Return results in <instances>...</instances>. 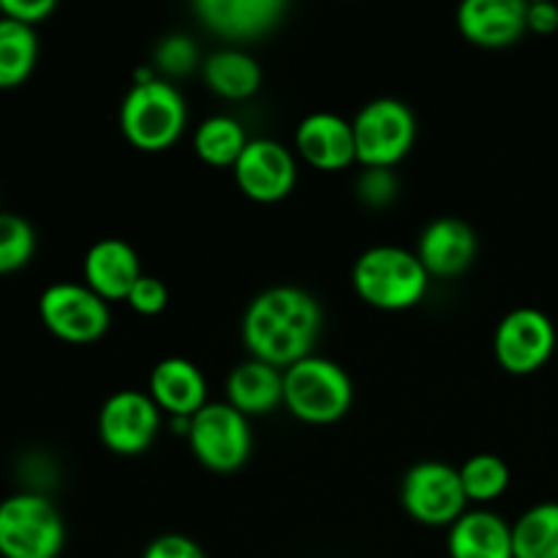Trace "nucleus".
<instances>
[{"label":"nucleus","instance_id":"1","mask_svg":"<svg viewBox=\"0 0 558 558\" xmlns=\"http://www.w3.org/2000/svg\"><path fill=\"white\" fill-rule=\"evenodd\" d=\"M319 330V303L305 289L287 283L256 294L243 316V343L251 357L281 371L308 357Z\"/></svg>","mask_w":558,"mask_h":558},{"label":"nucleus","instance_id":"2","mask_svg":"<svg viewBox=\"0 0 558 558\" xmlns=\"http://www.w3.org/2000/svg\"><path fill=\"white\" fill-rule=\"evenodd\" d=\"M352 281L360 300L374 308L407 311L425 298L430 276L412 251L401 245H374L354 262Z\"/></svg>","mask_w":558,"mask_h":558},{"label":"nucleus","instance_id":"3","mask_svg":"<svg viewBox=\"0 0 558 558\" xmlns=\"http://www.w3.org/2000/svg\"><path fill=\"white\" fill-rule=\"evenodd\" d=\"M354 387L347 371L327 357L308 354L283 371V407L308 425L338 423L352 409Z\"/></svg>","mask_w":558,"mask_h":558},{"label":"nucleus","instance_id":"4","mask_svg":"<svg viewBox=\"0 0 558 558\" xmlns=\"http://www.w3.org/2000/svg\"><path fill=\"white\" fill-rule=\"evenodd\" d=\"M185 118L189 114L178 87L153 80L150 74L134 82L120 104V131L140 150L156 153L178 142L185 129Z\"/></svg>","mask_w":558,"mask_h":558},{"label":"nucleus","instance_id":"5","mask_svg":"<svg viewBox=\"0 0 558 558\" xmlns=\"http://www.w3.org/2000/svg\"><path fill=\"white\" fill-rule=\"evenodd\" d=\"M63 545V518L47 496L14 494L0 501V556L58 558Z\"/></svg>","mask_w":558,"mask_h":558},{"label":"nucleus","instance_id":"6","mask_svg":"<svg viewBox=\"0 0 558 558\" xmlns=\"http://www.w3.org/2000/svg\"><path fill=\"white\" fill-rule=\"evenodd\" d=\"M352 131L357 161L365 169H392L412 150L417 120L398 98H376L354 114Z\"/></svg>","mask_w":558,"mask_h":558},{"label":"nucleus","instance_id":"7","mask_svg":"<svg viewBox=\"0 0 558 558\" xmlns=\"http://www.w3.org/2000/svg\"><path fill=\"white\" fill-rule=\"evenodd\" d=\"M189 445L196 461L210 472H234L251 456V425L245 414L229 403H207L189 420Z\"/></svg>","mask_w":558,"mask_h":558},{"label":"nucleus","instance_id":"8","mask_svg":"<svg viewBox=\"0 0 558 558\" xmlns=\"http://www.w3.org/2000/svg\"><path fill=\"white\" fill-rule=\"evenodd\" d=\"M401 505L425 526H452L466 512V490L456 466L441 461L414 463L401 485Z\"/></svg>","mask_w":558,"mask_h":558},{"label":"nucleus","instance_id":"9","mask_svg":"<svg viewBox=\"0 0 558 558\" xmlns=\"http://www.w3.org/2000/svg\"><path fill=\"white\" fill-rule=\"evenodd\" d=\"M38 316L65 343H93L109 330V305L85 283H52L38 298Z\"/></svg>","mask_w":558,"mask_h":558},{"label":"nucleus","instance_id":"10","mask_svg":"<svg viewBox=\"0 0 558 558\" xmlns=\"http://www.w3.org/2000/svg\"><path fill=\"white\" fill-rule=\"evenodd\" d=\"M494 352L507 374L529 376L543 368L556 352V325L539 308L523 305L499 322Z\"/></svg>","mask_w":558,"mask_h":558},{"label":"nucleus","instance_id":"11","mask_svg":"<svg viewBox=\"0 0 558 558\" xmlns=\"http://www.w3.org/2000/svg\"><path fill=\"white\" fill-rule=\"evenodd\" d=\"M161 425V409L147 392L120 390L98 412V436L118 456H140L153 445Z\"/></svg>","mask_w":558,"mask_h":558},{"label":"nucleus","instance_id":"12","mask_svg":"<svg viewBox=\"0 0 558 558\" xmlns=\"http://www.w3.org/2000/svg\"><path fill=\"white\" fill-rule=\"evenodd\" d=\"M234 180L248 199L272 205L292 194L298 183V163L281 142L251 140L234 163Z\"/></svg>","mask_w":558,"mask_h":558},{"label":"nucleus","instance_id":"13","mask_svg":"<svg viewBox=\"0 0 558 558\" xmlns=\"http://www.w3.org/2000/svg\"><path fill=\"white\" fill-rule=\"evenodd\" d=\"M526 5L523 0H466L458 9V27L474 47H512L529 31Z\"/></svg>","mask_w":558,"mask_h":558},{"label":"nucleus","instance_id":"14","mask_svg":"<svg viewBox=\"0 0 558 558\" xmlns=\"http://www.w3.org/2000/svg\"><path fill=\"white\" fill-rule=\"evenodd\" d=\"M194 14L202 25L221 38H256L281 25L287 14L283 0H199Z\"/></svg>","mask_w":558,"mask_h":558},{"label":"nucleus","instance_id":"15","mask_svg":"<svg viewBox=\"0 0 558 558\" xmlns=\"http://www.w3.org/2000/svg\"><path fill=\"white\" fill-rule=\"evenodd\" d=\"M477 256V232L463 218L441 216L423 229L417 243V259L428 276L452 278L469 270Z\"/></svg>","mask_w":558,"mask_h":558},{"label":"nucleus","instance_id":"16","mask_svg":"<svg viewBox=\"0 0 558 558\" xmlns=\"http://www.w3.org/2000/svg\"><path fill=\"white\" fill-rule=\"evenodd\" d=\"M294 142H298L300 156L311 167L325 169V172H338L357 161L352 120L336 112H311L308 118L300 120Z\"/></svg>","mask_w":558,"mask_h":558},{"label":"nucleus","instance_id":"17","mask_svg":"<svg viewBox=\"0 0 558 558\" xmlns=\"http://www.w3.org/2000/svg\"><path fill=\"white\" fill-rule=\"evenodd\" d=\"M85 287H90L104 300H125L145 272L140 270V256L125 240L104 238L87 248L85 262Z\"/></svg>","mask_w":558,"mask_h":558},{"label":"nucleus","instance_id":"18","mask_svg":"<svg viewBox=\"0 0 558 558\" xmlns=\"http://www.w3.org/2000/svg\"><path fill=\"white\" fill-rule=\"evenodd\" d=\"M147 396L161 412L178 420H191L202 407H207V381L191 360L167 357L150 371Z\"/></svg>","mask_w":558,"mask_h":558},{"label":"nucleus","instance_id":"19","mask_svg":"<svg viewBox=\"0 0 558 558\" xmlns=\"http://www.w3.org/2000/svg\"><path fill=\"white\" fill-rule=\"evenodd\" d=\"M450 558H515L512 526L490 510L463 512L447 534Z\"/></svg>","mask_w":558,"mask_h":558},{"label":"nucleus","instance_id":"20","mask_svg":"<svg viewBox=\"0 0 558 558\" xmlns=\"http://www.w3.org/2000/svg\"><path fill=\"white\" fill-rule=\"evenodd\" d=\"M227 403L245 417L272 412L278 403H283V371L262 360H245L229 374Z\"/></svg>","mask_w":558,"mask_h":558},{"label":"nucleus","instance_id":"21","mask_svg":"<svg viewBox=\"0 0 558 558\" xmlns=\"http://www.w3.org/2000/svg\"><path fill=\"white\" fill-rule=\"evenodd\" d=\"M205 85L223 98H251L262 87V69L243 49H218L202 65Z\"/></svg>","mask_w":558,"mask_h":558},{"label":"nucleus","instance_id":"22","mask_svg":"<svg viewBox=\"0 0 558 558\" xmlns=\"http://www.w3.org/2000/svg\"><path fill=\"white\" fill-rule=\"evenodd\" d=\"M515 558H558V501H539L512 523Z\"/></svg>","mask_w":558,"mask_h":558},{"label":"nucleus","instance_id":"23","mask_svg":"<svg viewBox=\"0 0 558 558\" xmlns=\"http://www.w3.org/2000/svg\"><path fill=\"white\" fill-rule=\"evenodd\" d=\"M38 60V36L33 27L0 16V90L20 87Z\"/></svg>","mask_w":558,"mask_h":558},{"label":"nucleus","instance_id":"24","mask_svg":"<svg viewBox=\"0 0 558 558\" xmlns=\"http://www.w3.org/2000/svg\"><path fill=\"white\" fill-rule=\"evenodd\" d=\"M248 136L240 120L229 114H213L202 120L194 134V150L210 167H232L240 161L243 150L248 147Z\"/></svg>","mask_w":558,"mask_h":558},{"label":"nucleus","instance_id":"25","mask_svg":"<svg viewBox=\"0 0 558 558\" xmlns=\"http://www.w3.org/2000/svg\"><path fill=\"white\" fill-rule=\"evenodd\" d=\"M458 474H461L469 501H494L510 488V466L505 463V458L494 456V452L472 456L458 469Z\"/></svg>","mask_w":558,"mask_h":558},{"label":"nucleus","instance_id":"26","mask_svg":"<svg viewBox=\"0 0 558 558\" xmlns=\"http://www.w3.org/2000/svg\"><path fill=\"white\" fill-rule=\"evenodd\" d=\"M36 254V232L16 213H0V276L22 270Z\"/></svg>","mask_w":558,"mask_h":558},{"label":"nucleus","instance_id":"27","mask_svg":"<svg viewBox=\"0 0 558 558\" xmlns=\"http://www.w3.org/2000/svg\"><path fill=\"white\" fill-rule=\"evenodd\" d=\"M125 300H129V305L136 311V314L156 316L167 308L169 289L161 278L142 276L140 281L134 283V289H131V294Z\"/></svg>","mask_w":558,"mask_h":558},{"label":"nucleus","instance_id":"28","mask_svg":"<svg viewBox=\"0 0 558 558\" xmlns=\"http://www.w3.org/2000/svg\"><path fill=\"white\" fill-rule=\"evenodd\" d=\"M156 60L167 74L183 76L196 65V47L191 44V38L169 36L163 38L161 47H158Z\"/></svg>","mask_w":558,"mask_h":558},{"label":"nucleus","instance_id":"29","mask_svg":"<svg viewBox=\"0 0 558 558\" xmlns=\"http://www.w3.org/2000/svg\"><path fill=\"white\" fill-rule=\"evenodd\" d=\"M396 178L390 169H365L357 180V196L371 207H385L396 199Z\"/></svg>","mask_w":558,"mask_h":558},{"label":"nucleus","instance_id":"30","mask_svg":"<svg viewBox=\"0 0 558 558\" xmlns=\"http://www.w3.org/2000/svg\"><path fill=\"white\" fill-rule=\"evenodd\" d=\"M142 558H207L205 550L185 534H161L145 548Z\"/></svg>","mask_w":558,"mask_h":558},{"label":"nucleus","instance_id":"31","mask_svg":"<svg viewBox=\"0 0 558 558\" xmlns=\"http://www.w3.org/2000/svg\"><path fill=\"white\" fill-rule=\"evenodd\" d=\"M54 11V0H0V16L36 27Z\"/></svg>","mask_w":558,"mask_h":558},{"label":"nucleus","instance_id":"32","mask_svg":"<svg viewBox=\"0 0 558 558\" xmlns=\"http://www.w3.org/2000/svg\"><path fill=\"white\" fill-rule=\"evenodd\" d=\"M526 25L529 31L534 33H548L558 31V5L548 3V0H539V3H529L526 5Z\"/></svg>","mask_w":558,"mask_h":558}]
</instances>
